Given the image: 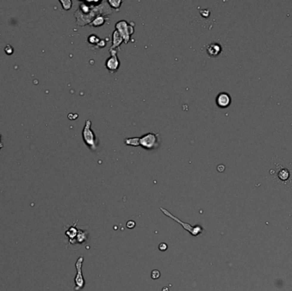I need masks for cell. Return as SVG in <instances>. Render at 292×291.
Listing matches in <instances>:
<instances>
[{"instance_id":"1","label":"cell","mask_w":292,"mask_h":291,"mask_svg":"<svg viewBox=\"0 0 292 291\" xmlns=\"http://www.w3.org/2000/svg\"><path fill=\"white\" fill-rule=\"evenodd\" d=\"M112 9L107 2L103 1H81L74 12L77 25L84 27L90 23L98 15H108Z\"/></svg>"},{"instance_id":"3","label":"cell","mask_w":292,"mask_h":291,"mask_svg":"<svg viewBox=\"0 0 292 291\" xmlns=\"http://www.w3.org/2000/svg\"><path fill=\"white\" fill-rule=\"evenodd\" d=\"M134 22H127L125 20H121L116 22L115 30L121 34L124 40V43L128 44L131 41L132 35L134 33Z\"/></svg>"},{"instance_id":"13","label":"cell","mask_w":292,"mask_h":291,"mask_svg":"<svg viewBox=\"0 0 292 291\" xmlns=\"http://www.w3.org/2000/svg\"><path fill=\"white\" fill-rule=\"evenodd\" d=\"M87 238H88V233L86 232L84 230L79 229L78 234H77V236L76 238H75L74 242H77V243H84L85 242H86Z\"/></svg>"},{"instance_id":"5","label":"cell","mask_w":292,"mask_h":291,"mask_svg":"<svg viewBox=\"0 0 292 291\" xmlns=\"http://www.w3.org/2000/svg\"><path fill=\"white\" fill-rule=\"evenodd\" d=\"M160 210L165 214L166 216H167V217H169L170 219H172V220H173L174 221H176L177 223H178L179 225H181L182 226H183V228H184V230L185 231H188L190 233H191L192 236H197L198 235H200V234H202L203 233V226H201V225H195V226H192V225H191L190 224H187V223H184V222H183L182 220H180L178 218H177L176 216H174L173 214H171L169 211H167V209H165V208H160Z\"/></svg>"},{"instance_id":"21","label":"cell","mask_w":292,"mask_h":291,"mask_svg":"<svg viewBox=\"0 0 292 291\" xmlns=\"http://www.w3.org/2000/svg\"><path fill=\"white\" fill-rule=\"evenodd\" d=\"M106 44H107L106 40H105V39H101L96 47H97V48H100V49H102V48H104V47L106 46Z\"/></svg>"},{"instance_id":"10","label":"cell","mask_w":292,"mask_h":291,"mask_svg":"<svg viewBox=\"0 0 292 291\" xmlns=\"http://www.w3.org/2000/svg\"><path fill=\"white\" fill-rule=\"evenodd\" d=\"M112 43H113L112 46L110 47V49H112V50H118V48L121 46V44L124 43V40L121 36V34L116 30H114L112 34Z\"/></svg>"},{"instance_id":"14","label":"cell","mask_w":292,"mask_h":291,"mask_svg":"<svg viewBox=\"0 0 292 291\" xmlns=\"http://www.w3.org/2000/svg\"><path fill=\"white\" fill-rule=\"evenodd\" d=\"M125 144L128 146L137 147L139 146V138H128L125 139Z\"/></svg>"},{"instance_id":"9","label":"cell","mask_w":292,"mask_h":291,"mask_svg":"<svg viewBox=\"0 0 292 291\" xmlns=\"http://www.w3.org/2000/svg\"><path fill=\"white\" fill-rule=\"evenodd\" d=\"M221 51H222L221 45L219 44H216V43L210 44L207 48V53L211 57H215L217 56H219L221 53Z\"/></svg>"},{"instance_id":"23","label":"cell","mask_w":292,"mask_h":291,"mask_svg":"<svg viewBox=\"0 0 292 291\" xmlns=\"http://www.w3.org/2000/svg\"><path fill=\"white\" fill-rule=\"evenodd\" d=\"M158 248L161 251H166V250L167 249V245L166 243H164V242H162V243H161V244L159 245Z\"/></svg>"},{"instance_id":"22","label":"cell","mask_w":292,"mask_h":291,"mask_svg":"<svg viewBox=\"0 0 292 291\" xmlns=\"http://www.w3.org/2000/svg\"><path fill=\"white\" fill-rule=\"evenodd\" d=\"M136 226V222L134 220H129L127 223V229H133Z\"/></svg>"},{"instance_id":"16","label":"cell","mask_w":292,"mask_h":291,"mask_svg":"<svg viewBox=\"0 0 292 291\" xmlns=\"http://www.w3.org/2000/svg\"><path fill=\"white\" fill-rule=\"evenodd\" d=\"M100 40H101V39L98 38L97 35H95V34H91V35H90L89 37H88V38H87L88 43L91 44V45H93V46H95V47L97 45V44L99 43Z\"/></svg>"},{"instance_id":"2","label":"cell","mask_w":292,"mask_h":291,"mask_svg":"<svg viewBox=\"0 0 292 291\" xmlns=\"http://www.w3.org/2000/svg\"><path fill=\"white\" fill-rule=\"evenodd\" d=\"M82 138L85 144L89 148L91 151H96L98 147V139L91 129V121L86 120L85 126L82 131Z\"/></svg>"},{"instance_id":"18","label":"cell","mask_w":292,"mask_h":291,"mask_svg":"<svg viewBox=\"0 0 292 291\" xmlns=\"http://www.w3.org/2000/svg\"><path fill=\"white\" fill-rule=\"evenodd\" d=\"M279 176L280 179H282V180H286V179H288V178H289V176H290V173H289L288 170L284 169V170L280 171V172L279 173Z\"/></svg>"},{"instance_id":"24","label":"cell","mask_w":292,"mask_h":291,"mask_svg":"<svg viewBox=\"0 0 292 291\" xmlns=\"http://www.w3.org/2000/svg\"><path fill=\"white\" fill-rule=\"evenodd\" d=\"M0 139H1V135H0Z\"/></svg>"},{"instance_id":"7","label":"cell","mask_w":292,"mask_h":291,"mask_svg":"<svg viewBox=\"0 0 292 291\" xmlns=\"http://www.w3.org/2000/svg\"><path fill=\"white\" fill-rule=\"evenodd\" d=\"M108 51L110 53V57H108V59L106 60V62H105V68L107 69V70L111 74H113L119 69L121 63H120V60L118 59V57H117L118 50L109 49Z\"/></svg>"},{"instance_id":"11","label":"cell","mask_w":292,"mask_h":291,"mask_svg":"<svg viewBox=\"0 0 292 291\" xmlns=\"http://www.w3.org/2000/svg\"><path fill=\"white\" fill-rule=\"evenodd\" d=\"M78 231H79V229L76 228V223H75L73 226H71L69 229H68L65 231V235L69 238L70 243H74V241H75L77 234H78Z\"/></svg>"},{"instance_id":"19","label":"cell","mask_w":292,"mask_h":291,"mask_svg":"<svg viewBox=\"0 0 292 291\" xmlns=\"http://www.w3.org/2000/svg\"><path fill=\"white\" fill-rule=\"evenodd\" d=\"M160 277H161V273H160L158 270H154L151 272V278L153 279H158Z\"/></svg>"},{"instance_id":"20","label":"cell","mask_w":292,"mask_h":291,"mask_svg":"<svg viewBox=\"0 0 292 291\" xmlns=\"http://www.w3.org/2000/svg\"><path fill=\"white\" fill-rule=\"evenodd\" d=\"M4 51L6 52L7 54L10 56V55H11L12 54L13 52H14V49L12 48V46L11 45H10V44H8V45H6V47H5V49H4Z\"/></svg>"},{"instance_id":"8","label":"cell","mask_w":292,"mask_h":291,"mask_svg":"<svg viewBox=\"0 0 292 291\" xmlns=\"http://www.w3.org/2000/svg\"><path fill=\"white\" fill-rule=\"evenodd\" d=\"M216 104L219 108H226L228 107L232 102V98L226 92H220L216 97Z\"/></svg>"},{"instance_id":"12","label":"cell","mask_w":292,"mask_h":291,"mask_svg":"<svg viewBox=\"0 0 292 291\" xmlns=\"http://www.w3.org/2000/svg\"><path fill=\"white\" fill-rule=\"evenodd\" d=\"M107 21H108V18L106 15H98V16H97L95 19L90 23L89 26L92 27H102Z\"/></svg>"},{"instance_id":"17","label":"cell","mask_w":292,"mask_h":291,"mask_svg":"<svg viewBox=\"0 0 292 291\" xmlns=\"http://www.w3.org/2000/svg\"><path fill=\"white\" fill-rule=\"evenodd\" d=\"M60 4H62L63 9L65 10H69L72 8L73 2L71 0H60Z\"/></svg>"},{"instance_id":"4","label":"cell","mask_w":292,"mask_h":291,"mask_svg":"<svg viewBox=\"0 0 292 291\" xmlns=\"http://www.w3.org/2000/svg\"><path fill=\"white\" fill-rule=\"evenodd\" d=\"M139 146L146 150H153L158 149L160 146L159 135L156 133H149L139 138Z\"/></svg>"},{"instance_id":"15","label":"cell","mask_w":292,"mask_h":291,"mask_svg":"<svg viewBox=\"0 0 292 291\" xmlns=\"http://www.w3.org/2000/svg\"><path fill=\"white\" fill-rule=\"evenodd\" d=\"M108 4L110 6L111 9H114L115 10H118L121 8V4H122V1L121 0H108Z\"/></svg>"},{"instance_id":"6","label":"cell","mask_w":292,"mask_h":291,"mask_svg":"<svg viewBox=\"0 0 292 291\" xmlns=\"http://www.w3.org/2000/svg\"><path fill=\"white\" fill-rule=\"evenodd\" d=\"M83 262H84V257L80 256V258H78L76 263H75V267H76V276L74 278V283H75V286H74V290L80 291L82 290L83 288L86 285V280L83 277L82 273V266Z\"/></svg>"}]
</instances>
